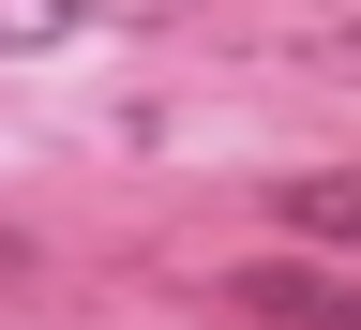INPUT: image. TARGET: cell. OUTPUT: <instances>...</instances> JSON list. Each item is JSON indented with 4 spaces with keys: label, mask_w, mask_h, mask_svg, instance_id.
I'll use <instances>...</instances> for the list:
<instances>
[{
    "label": "cell",
    "mask_w": 361,
    "mask_h": 330,
    "mask_svg": "<svg viewBox=\"0 0 361 330\" xmlns=\"http://www.w3.org/2000/svg\"><path fill=\"white\" fill-rule=\"evenodd\" d=\"M180 0H0V61H45V45H90V30H151Z\"/></svg>",
    "instance_id": "2"
},
{
    "label": "cell",
    "mask_w": 361,
    "mask_h": 330,
    "mask_svg": "<svg viewBox=\"0 0 361 330\" xmlns=\"http://www.w3.org/2000/svg\"><path fill=\"white\" fill-rule=\"evenodd\" d=\"M226 300H241L256 330H361V286H346V270H316V255H256V270H226Z\"/></svg>",
    "instance_id": "1"
},
{
    "label": "cell",
    "mask_w": 361,
    "mask_h": 330,
    "mask_svg": "<svg viewBox=\"0 0 361 330\" xmlns=\"http://www.w3.org/2000/svg\"><path fill=\"white\" fill-rule=\"evenodd\" d=\"M286 45H301L316 75H361V15H346V0H301V15H286Z\"/></svg>",
    "instance_id": "4"
},
{
    "label": "cell",
    "mask_w": 361,
    "mask_h": 330,
    "mask_svg": "<svg viewBox=\"0 0 361 330\" xmlns=\"http://www.w3.org/2000/svg\"><path fill=\"white\" fill-rule=\"evenodd\" d=\"M271 210H286V241L361 255V165H301V180H271Z\"/></svg>",
    "instance_id": "3"
}]
</instances>
